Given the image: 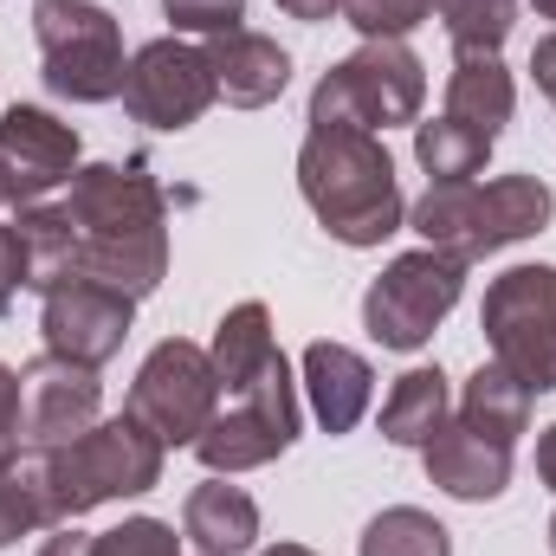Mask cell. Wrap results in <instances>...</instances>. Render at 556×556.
Here are the masks:
<instances>
[{
	"mask_svg": "<svg viewBox=\"0 0 556 556\" xmlns=\"http://www.w3.org/2000/svg\"><path fill=\"white\" fill-rule=\"evenodd\" d=\"M78 240V278L149 298L168 278V201L142 162H91L59 201Z\"/></svg>",
	"mask_w": 556,
	"mask_h": 556,
	"instance_id": "6da1fadb",
	"label": "cell"
},
{
	"mask_svg": "<svg viewBox=\"0 0 556 556\" xmlns=\"http://www.w3.org/2000/svg\"><path fill=\"white\" fill-rule=\"evenodd\" d=\"M162 459L168 446L142 427V420L117 415V420H98L85 427L78 440L65 446H20L7 459V472L20 479V492L33 498L39 511V531L52 525H72L98 505H117V498H142L162 485Z\"/></svg>",
	"mask_w": 556,
	"mask_h": 556,
	"instance_id": "7a4b0ae2",
	"label": "cell"
},
{
	"mask_svg": "<svg viewBox=\"0 0 556 556\" xmlns=\"http://www.w3.org/2000/svg\"><path fill=\"white\" fill-rule=\"evenodd\" d=\"M298 194L317 214V227L337 247H382L402 220V181H395V155L382 149L376 130L356 124H311L298 149Z\"/></svg>",
	"mask_w": 556,
	"mask_h": 556,
	"instance_id": "3957f363",
	"label": "cell"
},
{
	"mask_svg": "<svg viewBox=\"0 0 556 556\" xmlns=\"http://www.w3.org/2000/svg\"><path fill=\"white\" fill-rule=\"evenodd\" d=\"M556 214L551 181L538 175H498V181H427L408 227L433 253H446L453 266H479L531 233H544Z\"/></svg>",
	"mask_w": 556,
	"mask_h": 556,
	"instance_id": "277c9868",
	"label": "cell"
},
{
	"mask_svg": "<svg viewBox=\"0 0 556 556\" xmlns=\"http://www.w3.org/2000/svg\"><path fill=\"white\" fill-rule=\"evenodd\" d=\"M427 104V65L408 39H363L343 65H330L311 91V124H356V130H415Z\"/></svg>",
	"mask_w": 556,
	"mask_h": 556,
	"instance_id": "5b68a950",
	"label": "cell"
},
{
	"mask_svg": "<svg viewBox=\"0 0 556 556\" xmlns=\"http://www.w3.org/2000/svg\"><path fill=\"white\" fill-rule=\"evenodd\" d=\"M33 39L46 65V91L65 104H111L124 98V33L117 13L98 0H33Z\"/></svg>",
	"mask_w": 556,
	"mask_h": 556,
	"instance_id": "8992f818",
	"label": "cell"
},
{
	"mask_svg": "<svg viewBox=\"0 0 556 556\" xmlns=\"http://www.w3.org/2000/svg\"><path fill=\"white\" fill-rule=\"evenodd\" d=\"M479 330L492 343V363L525 382L531 395L556 389V266H511L485 285Z\"/></svg>",
	"mask_w": 556,
	"mask_h": 556,
	"instance_id": "52a82bcc",
	"label": "cell"
},
{
	"mask_svg": "<svg viewBox=\"0 0 556 556\" xmlns=\"http://www.w3.org/2000/svg\"><path fill=\"white\" fill-rule=\"evenodd\" d=\"M207 356H214V376H220V408H233V415H260V420H273V427H285V433H298L291 363H285V350H278L273 311H266L260 298L233 304V311L214 324Z\"/></svg>",
	"mask_w": 556,
	"mask_h": 556,
	"instance_id": "ba28073f",
	"label": "cell"
},
{
	"mask_svg": "<svg viewBox=\"0 0 556 556\" xmlns=\"http://www.w3.org/2000/svg\"><path fill=\"white\" fill-rule=\"evenodd\" d=\"M130 420H142L162 446H194L207 433V420L220 415V376L214 356L188 337H168L142 356L137 382H130Z\"/></svg>",
	"mask_w": 556,
	"mask_h": 556,
	"instance_id": "9c48e42d",
	"label": "cell"
},
{
	"mask_svg": "<svg viewBox=\"0 0 556 556\" xmlns=\"http://www.w3.org/2000/svg\"><path fill=\"white\" fill-rule=\"evenodd\" d=\"M459 291H466V266H453L446 253H433V247H420V253H402V260H389L382 278L363 291V330L382 343V350H420L440 324H446V311L459 304Z\"/></svg>",
	"mask_w": 556,
	"mask_h": 556,
	"instance_id": "30bf717a",
	"label": "cell"
},
{
	"mask_svg": "<svg viewBox=\"0 0 556 556\" xmlns=\"http://www.w3.org/2000/svg\"><path fill=\"white\" fill-rule=\"evenodd\" d=\"M124 104L149 130H188L220 104L207 46H181V39H149L130 72H124Z\"/></svg>",
	"mask_w": 556,
	"mask_h": 556,
	"instance_id": "8fae6325",
	"label": "cell"
},
{
	"mask_svg": "<svg viewBox=\"0 0 556 556\" xmlns=\"http://www.w3.org/2000/svg\"><path fill=\"white\" fill-rule=\"evenodd\" d=\"M137 324V298L111 291V285H91V278H65L59 291H46L39 304V337H46V356H65V363H85V369H104L124 337Z\"/></svg>",
	"mask_w": 556,
	"mask_h": 556,
	"instance_id": "7c38bea8",
	"label": "cell"
},
{
	"mask_svg": "<svg viewBox=\"0 0 556 556\" xmlns=\"http://www.w3.org/2000/svg\"><path fill=\"white\" fill-rule=\"evenodd\" d=\"M104 408V382L85 363L65 356H39L20 369V440L26 446H65L85 427H98Z\"/></svg>",
	"mask_w": 556,
	"mask_h": 556,
	"instance_id": "4fadbf2b",
	"label": "cell"
},
{
	"mask_svg": "<svg viewBox=\"0 0 556 556\" xmlns=\"http://www.w3.org/2000/svg\"><path fill=\"white\" fill-rule=\"evenodd\" d=\"M72 175H78V130L72 124H59L39 104H13L0 117V181H7L13 207L46 201Z\"/></svg>",
	"mask_w": 556,
	"mask_h": 556,
	"instance_id": "5bb4252c",
	"label": "cell"
},
{
	"mask_svg": "<svg viewBox=\"0 0 556 556\" xmlns=\"http://www.w3.org/2000/svg\"><path fill=\"white\" fill-rule=\"evenodd\" d=\"M420 466H427V479H433L446 498H459V505H492V498L511 485V446L472 433L466 420H446V427L420 446Z\"/></svg>",
	"mask_w": 556,
	"mask_h": 556,
	"instance_id": "9a60e30c",
	"label": "cell"
},
{
	"mask_svg": "<svg viewBox=\"0 0 556 556\" xmlns=\"http://www.w3.org/2000/svg\"><path fill=\"white\" fill-rule=\"evenodd\" d=\"M207 65H214V85L233 111H266L291 85V52L266 33H253V26H233V33L207 39Z\"/></svg>",
	"mask_w": 556,
	"mask_h": 556,
	"instance_id": "2e32d148",
	"label": "cell"
},
{
	"mask_svg": "<svg viewBox=\"0 0 556 556\" xmlns=\"http://www.w3.org/2000/svg\"><path fill=\"white\" fill-rule=\"evenodd\" d=\"M304 389H311V415L324 433H350L376 402V369L350 343H311L304 350Z\"/></svg>",
	"mask_w": 556,
	"mask_h": 556,
	"instance_id": "e0dca14e",
	"label": "cell"
},
{
	"mask_svg": "<svg viewBox=\"0 0 556 556\" xmlns=\"http://www.w3.org/2000/svg\"><path fill=\"white\" fill-rule=\"evenodd\" d=\"M518 111V85L505 72L498 52H453V72H446V117L453 124H472L479 137H505Z\"/></svg>",
	"mask_w": 556,
	"mask_h": 556,
	"instance_id": "ac0fdd59",
	"label": "cell"
},
{
	"mask_svg": "<svg viewBox=\"0 0 556 556\" xmlns=\"http://www.w3.org/2000/svg\"><path fill=\"white\" fill-rule=\"evenodd\" d=\"M181 538L201 556H247L253 538H260V505H253V492H240V485H227V479L214 472L207 485L188 492V505H181Z\"/></svg>",
	"mask_w": 556,
	"mask_h": 556,
	"instance_id": "d6986e66",
	"label": "cell"
},
{
	"mask_svg": "<svg viewBox=\"0 0 556 556\" xmlns=\"http://www.w3.org/2000/svg\"><path fill=\"white\" fill-rule=\"evenodd\" d=\"M446 420H453V389L427 363L420 369H402L395 389L382 395V440H395V446H427Z\"/></svg>",
	"mask_w": 556,
	"mask_h": 556,
	"instance_id": "ffe728a7",
	"label": "cell"
},
{
	"mask_svg": "<svg viewBox=\"0 0 556 556\" xmlns=\"http://www.w3.org/2000/svg\"><path fill=\"white\" fill-rule=\"evenodd\" d=\"M20 253H26V291H59L65 278H78V240H72V220H65V207H46V201H33V207H20Z\"/></svg>",
	"mask_w": 556,
	"mask_h": 556,
	"instance_id": "44dd1931",
	"label": "cell"
},
{
	"mask_svg": "<svg viewBox=\"0 0 556 556\" xmlns=\"http://www.w3.org/2000/svg\"><path fill=\"white\" fill-rule=\"evenodd\" d=\"M472 433H485V440H505V446H518V433L531 427V389L525 382H511L498 363H479V376L466 382V395H459V415Z\"/></svg>",
	"mask_w": 556,
	"mask_h": 556,
	"instance_id": "7402d4cb",
	"label": "cell"
},
{
	"mask_svg": "<svg viewBox=\"0 0 556 556\" xmlns=\"http://www.w3.org/2000/svg\"><path fill=\"white\" fill-rule=\"evenodd\" d=\"M492 155V137H479L472 124H453L446 111L415 124V162L427 168V181H472Z\"/></svg>",
	"mask_w": 556,
	"mask_h": 556,
	"instance_id": "603a6c76",
	"label": "cell"
},
{
	"mask_svg": "<svg viewBox=\"0 0 556 556\" xmlns=\"http://www.w3.org/2000/svg\"><path fill=\"white\" fill-rule=\"evenodd\" d=\"M356 556H453V538L433 511L420 505H389L363 525L356 538Z\"/></svg>",
	"mask_w": 556,
	"mask_h": 556,
	"instance_id": "cb8c5ba5",
	"label": "cell"
},
{
	"mask_svg": "<svg viewBox=\"0 0 556 556\" xmlns=\"http://www.w3.org/2000/svg\"><path fill=\"white\" fill-rule=\"evenodd\" d=\"M453 52H498L518 26V0H440L433 7Z\"/></svg>",
	"mask_w": 556,
	"mask_h": 556,
	"instance_id": "d4e9b609",
	"label": "cell"
},
{
	"mask_svg": "<svg viewBox=\"0 0 556 556\" xmlns=\"http://www.w3.org/2000/svg\"><path fill=\"white\" fill-rule=\"evenodd\" d=\"M440 0H343V20L363 33V39H408L415 26L433 20Z\"/></svg>",
	"mask_w": 556,
	"mask_h": 556,
	"instance_id": "484cf974",
	"label": "cell"
},
{
	"mask_svg": "<svg viewBox=\"0 0 556 556\" xmlns=\"http://www.w3.org/2000/svg\"><path fill=\"white\" fill-rule=\"evenodd\" d=\"M91 556H181V538L162 518H124L117 531H98Z\"/></svg>",
	"mask_w": 556,
	"mask_h": 556,
	"instance_id": "4316f807",
	"label": "cell"
},
{
	"mask_svg": "<svg viewBox=\"0 0 556 556\" xmlns=\"http://www.w3.org/2000/svg\"><path fill=\"white\" fill-rule=\"evenodd\" d=\"M162 20L175 33H201V39H220L247 20V0H162Z\"/></svg>",
	"mask_w": 556,
	"mask_h": 556,
	"instance_id": "83f0119b",
	"label": "cell"
},
{
	"mask_svg": "<svg viewBox=\"0 0 556 556\" xmlns=\"http://www.w3.org/2000/svg\"><path fill=\"white\" fill-rule=\"evenodd\" d=\"M26 531H39V511H33V498L20 492V479L0 466V551H7V544H20Z\"/></svg>",
	"mask_w": 556,
	"mask_h": 556,
	"instance_id": "f1b7e54d",
	"label": "cell"
},
{
	"mask_svg": "<svg viewBox=\"0 0 556 556\" xmlns=\"http://www.w3.org/2000/svg\"><path fill=\"white\" fill-rule=\"evenodd\" d=\"M20 446H26V440H20V369L0 363V466H7Z\"/></svg>",
	"mask_w": 556,
	"mask_h": 556,
	"instance_id": "f546056e",
	"label": "cell"
},
{
	"mask_svg": "<svg viewBox=\"0 0 556 556\" xmlns=\"http://www.w3.org/2000/svg\"><path fill=\"white\" fill-rule=\"evenodd\" d=\"M26 291V253H20V227H0V317L13 311V298Z\"/></svg>",
	"mask_w": 556,
	"mask_h": 556,
	"instance_id": "4dcf8cb0",
	"label": "cell"
},
{
	"mask_svg": "<svg viewBox=\"0 0 556 556\" xmlns=\"http://www.w3.org/2000/svg\"><path fill=\"white\" fill-rule=\"evenodd\" d=\"M531 78H538V91L556 104V33H544V39L531 46Z\"/></svg>",
	"mask_w": 556,
	"mask_h": 556,
	"instance_id": "1f68e13d",
	"label": "cell"
},
{
	"mask_svg": "<svg viewBox=\"0 0 556 556\" xmlns=\"http://www.w3.org/2000/svg\"><path fill=\"white\" fill-rule=\"evenodd\" d=\"M91 551H98V538H85L78 525H59V531L39 544V556H91Z\"/></svg>",
	"mask_w": 556,
	"mask_h": 556,
	"instance_id": "d6a6232c",
	"label": "cell"
},
{
	"mask_svg": "<svg viewBox=\"0 0 556 556\" xmlns=\"http://www.w3.org/2000/svg\"><path fill=\"white\" fill-rule=\"evenodd\" d=\"M278 13H291V20H304V26H324L330 13H343V0H278Z\"/></svg>",
	"mask_w": 556,
	"mask_h": 556,
	"instance_id": "836d02e7",
	"label": "cell"
},
{
	"mask_svg": "<svg viewBox=\"0 0 556 556\" xmlns=\"http://www.w3.org/2000/svg\"><path fill=\"white\" fill-rule=\"evenodd\" d=\"M538 479H544V485L556 492V420L544 427V433H538Z\"/></svg>",
	"mask_w": 556,
	"mask_h": 556,
	"instance_id": "e575fe53",
	"label": "cell"
},
{
	"mask_svg": "<svg viewBox=\"0 0 556 556\" xmlns=\"http://www.w3.org/2000/svg\"><path fill=\"white\" fill-rule=\"evenodd\" d=\"M260 556H317V551H304V544H273V551H260Z\"/></svg>",
	"mask_w": 556,
	"mask_h": 556,
	"instance_id": "d590c367",
	"label": "cell"
},
{
	"mask_svg": "<svg viewBox=\"0 0 556 556\" xmlns=\"http://www.w3.org/2000/svg\"><path fill=\"white\" fill-rule=\"evenodd\" d=\"M531 7H538V13H544V20H556V0H531Z\"/></svg>",
	"mask_w": 556,
	"mask_h": 556,
	"instance_id": "8d00e7d4",
	"label": "cell"
},
{
	"mask_svg": "<svg viewBox=\"0 0 556 556\" xmlns=\"http://www.w3.org/2000/svg\"><path fill=\"white\" fill-rule=\"evenodd\" d=\"M551 556H556V518H551Z\"/></svg>",
	"mask_w": 556,
	"mask_h": 556,
	"instance_id": "74e56055",
	"label": "cell"
},
{
	"mask_svg": "<svg viewBox=\"0 0 556 556\" xmlns=\"http://www.w3.org/2000/svg\"><path fill=\"white\" fill-rule=\"evenodd\" d=\"M0 207H7V181H0Z\"/></svg>",
	"mask_w": 556,
	"mask_h": 556,
	"instance_id": "f35d334b",
	"label": "cell"
}]
</instances>
